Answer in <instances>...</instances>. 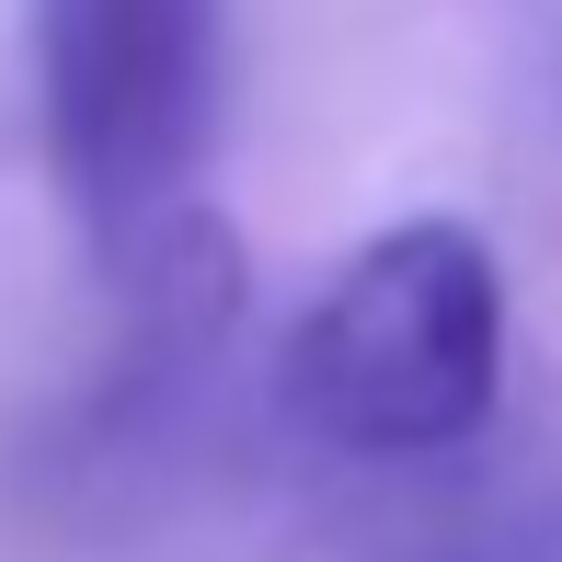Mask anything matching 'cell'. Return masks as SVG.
I'll list each match as a JSON object with an SVG mask.
<instances>
[{
  "label": "cell",
  "instance_id": "cell-1",
  "mask_svg": "<svg viewBox=\"0 0 562 562\" xmlns=\"http://www.w3.org/2000/svg\"><path fill=\"white\" fill-rule=\"evenodd\" d=\"M288 425L345 459H437L494 425L505 265L471 218H391L322 276L276 356Z\"/></svg>",
  "mask_w": 562,
  "mask_h": 562
},
{
  "label": "cell",
  "instance_id": "cell-2",
  "mask_svg": "<svg viewBox=\"0 0 562 562\" xmlns=\"http://www.w3.org/2000/svg\"><path fill=\"white\" fill-rule=\"evenodd\" d=\"M229 104V0H35V115L81 241L126 276L207 184Z\"/></svg>",
  "mask_w": 562,
  "mask_h": 562
}]
</instances>
